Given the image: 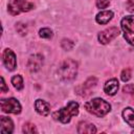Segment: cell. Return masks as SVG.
Instances as JSON below:
<instances>
[{
    "mask_svg": "<svg viewBox=\"0 0 134 134\" xmlns=\"http://www.w3.org/2000/svg\"><path fill=\"white\" fill-rule=\"evenodd\" d=\"M84 108L89 113L97 117H103L111 111V105L100 97H95L92 98L91 100L86 102L84 104Z\"/></svg>",
    "mask_w": 134,
    "mask_h": 134,
    "instance_id": "6da1fadb",
    "label": "cell"
},
{
    "mask_svg": "<svg viewBox=\"0 0 134 134\" xmlns=\"http://www.w3.org/2000/svg\"><path fill=\"white\" fill-rule=\"evenodd\" d=\"M79 114V104L76 102L70 100L66 107L59 109L58 111L52 113V117L55 120L61 121L62 124H67L70 121L72 116Z\"/></svg>",
    "mask_w": 134,
    "mask_h": 134,
    "instance_id": "7a4b0ae2",
    "label": "cell"
},
{
    "mask_svg": "<svg viewBox=\"0 0 134 134\" xmlns=\"http://www.w3.org/2000/svg\"><path fill=\"white\" fill-rule=\"evenodd\" d=\"M59 76L64 82H70L75 79L77 73V63L73 60H65L59 67Z\"/></svg>",
    "mask_w": 134,
    "mask_h": 134,
    "instance_id": "3957f363",
    "label": "cell"
},
{
    "mask_svg": "<svg viewBox=\"0 0 134 134\" xmlns=\"http://www.w3.org/2000/svg\"><path fill=\"white\" fill-rule=\"evenodd\" d=\"M121 30L124 32L125 40L132 46H134V15L126 16L120 21Z\"/></svg>",
    "mask_w": 134,
    "mask_h": 134,
    "instance_id": "277c9868",
    "label": "cell"
},
{
    "mask_svg": "<svg viewBox=\"0 0 134 134\" xmlns=\"http://www.w3.org/2000/svg\"><path fill=\"white\" fill-rule=\"evenodd\" d=\"M34 7H35L34 3H31L27 0H10L8 5H7L8 13L12 16H16V15H19L21 13L29 12Z\"/></svg>",
    "mask_w": 134,
    "mask_h": 134,
    "instance_id": "5b68a950",
    "label": "cell"
},
{
    "mask_svg": "<svg viewBox=\"0 0 134 134\" xmlns=\"http://www.w3.org/2000/svg\"><path fill=\"white\" fill-rule=\"evenodd\" d=\"M1 110L5 113H13V114H19L21 112V105L20 103L14 98H2L1 102Z\"/></svg>",
    "mask_w": 134,
    "mask_h": 134,
    "instance_id": "8992f818",
    "label": "cell"
},
{
    "mask_svg": "<svg viewBox=\"0 0 134 134\" xmlns=\"http://www.w3.org/2000/svg\"><path fill=\"white\" fill-rule=\"evenodd\" d=\"M119 29L115 26H112V27H109V28H106L104 30H102L98 36H97V39L99 41V43L102 44H108L109 42H111L113 39H115L118 35H119Z\"/></svg>",
    "mask_w": 134,
    "mask_h": 134,
    "instance_id": "52a82bcc",
    "label": "cell"
},
{
    "mask_svg": "<svg viewBox=\"0 0 134 134\" xmlns=\"http://www.w3.org/2000/svg\"><path fill=\"white\" fill-rule=\"evenodd\" d=\"M96 84H97V79L94 77V76H90L82 85L77 86L76 89H75V91L81 96H87V95L90 94L91 89H93L96 86Z\"/></svg>",
    "mask_w": 134,
    "mask_h": 134,
    "instance_id": "ba28073f",
    "label": "cell"
},
{
    "mask_svg": "<svg viewBox=\"0 0 134 134\" xmlns=\"http://www.w3.org/2000/svg\"><path fill=\"white\" fill-rule=\"evenodd\" d=\"M2 58H3L4 66L6 67L7 70L13 71V70L16 69V67H17V59H16V55H15V53H14V51L12 49H9V48L4 49Z\"/></svg>",
    "mask_w": 134,
    "mask_h": 134,
    "instance_id": "9c48e42d",
    "label": "cell"
},
{
    "mask_svg": "<svg viewBox=\"0 0 134 134\" xmlns=\"http://www.w3.org/2000/svg\"><path fill=\"white\" fill-rule=\"evenodd\" d=\"M42 63H43V57L41 54H34L28 60L27 67L31 72H36L41 68Z\"/></svg>",
    "mask_w": 134,
    "mask_h": 134,
    "instance_id": "30bf717a",
    "label": "cell"
},
{
    "mask_svg": "<svg viewBox=\"0 0 134 134\" xmlns=\"http://www.w3.org/2000/svg\"><path fill=\"white\" fill-rule=\"evenodd\" d=\"M35 109L42 116H47L50 113V105L47 102L40 98L35 102Z\"/></svg>",
    "mask_w": 134,
    "mask_h": 134,
    "instance_id": "8fae6325",
    "label": "cell"
},
{
    "mask_svg": "<svg viewBox=\"0 0 134 134\" xmlns=\"http://www.w3.org/2000/svg\"><path fill=\"white\" fill-rule=\"evenodd\" d=\"M118 86H119L118 81L116 79H111L106 82L104 86V91L108 95H114L118 90Z\"/></svg>",
    "mask_w": 134,
    "mask_h": 134,
    "instance_id": "7c38bea8",
    "label": "cell"
},
{
    "mask_svg": "<svg viewBox=\"0 0 134 134\" xmlns=\"http://www.w3.org/2000/svg\"><path fill=\"white\" fill-rule=\"evenodd\" d=\"M113 16L114 15H113L112 10H102L96 15L95 21L98 24H107V23H109V21L112 20Z\"/></svg>",
    "mask_w": 134,
    "mask_h": 134,
    "instance_id": "4fadbf2b",
    "label": "cell"
},
{
    "mask_svg": "<svg viewBox=\"0 0 134 134\" xmlns=\"http://www.w3.org/2000/svg\"><path fill=\"white\" fill-rule=\"evenodd\" d=\"M1 133H7L10 134L14 131V122L9 117L1 116V127H0Z\"/></svg>",
    "mask_w": 134,
    "mask_h": 134,
    "instance_id": "5bb4252c",
    "label": "cell"
},
{
    "mask_svg": "<svg viewBox=\"0 0 134 134\" xmlns=\"http://www.w3.org/2000/svg\"><path fill=\"white\" fill-rule=\"evenodd\" d=\"M77 133L83 134V133H88V134H92V133H96V128L93 124H90L88 121H81L77 125Z\"/></svg>",
    "mask_w": 134,
    "mask_h": 134,
    "instance_id": "9a60e30c",
    "label": "cell"
},
{
    "mask_svg": "<svg viewBox=\"0 0 134 134\" xmlns=\"http://www.w3.org/2000/svg\"><path fill=\"white\" fill-rule=\"evenodd\" d=\"M122 117L125 119V121L132 128H134V110L130 107L126 108L122 111Z\"/></svg>",
    "mask_w": 134,
    "mask_h": 134,
    "instance_id": "2e32d148",
    "label": "cell"
},
{
    "mask_svg": "<svg viewBox=\"0 0 134 134\" xmlns=\"http://www.w3.org/2000/svg\"><path fill=\"white\" fill-rule=\"evenodd\" d=\"M12 84L17 90H22L24 85H23V79L20 74H16L12 77Z\"/></svg>",
    "mask_w": 134,
    "mask_h": 134,
    "instance_id": "e0dca14e",
    "label": "cell"
},
{
    "mask_svg": "<svg viewBox=\"0 0 134 134\" xmlns=\"http://www.w3.org/2000/svg\"><path fill=\"white\" fill-rule=\"evenodd\" d=\"M22 131H23V133H27V134L38 133V130H37L36 126H35L34 124H30V122L24 124V126H23V128H22Z\"/></svg>",
    "mask_w": 134,
    "mask_h": 134,
    "instance_id": "ac0fdd59",
    "label": "cell"
},
{
    "mask_svg": "<svg viewBox=\"0 0 134 134\" xmlns=\"http://www.w3.org/2000/svg\"><path fill=\"white\" fill-rule=\"evenodd\" d=\"M39 36L41 38H44V39H50L52 37V30L50 28H47V27L41 28L39 31Z\"/></svg>",
    "mask_w": 134,
    "mask_h": 134,
    "instance_id": "d6986e66",
    "label": "cell"
},
{
    "mask_svg": "<svg viewBox=\"0 0 134 134\" xmlns=\"http://www.w3.org/2000/svg\"><path fill=\"white\" fill-rule=\"evenodd\" d=\"M61 46H62V48L65 49V50H70V49L73 48L74 43H73L71 40H69V39H63L62 42H61Z\"/></svg>",
    "mask_w": 134,
    "mask_h": 134,
    "instance_id": "ffe728a7",
    "label": "cell"
},
{
    "mask_svg": "<svg viewBox=\"0 0 134 134\" xmlns=\"http://www.w3.org/2000/svg\"><path fill=\"white\" fill-rule=\"evenodd\" d=\"M120 79L122 82H128L131 79V70L129 68H125L120 73Z\"/></svg>",
    "mask_w": 134,
    "mask_h": 134,
    "instance_id": "44dd1931",
    "label": "cell"
},
{
    "mask_svg": "<svg viewBox=\"0 0 134 134\" xmlns=\"http://www.w3.org/2000/svg\"><path fill=\"white\" fill-rule=\"evenodd\" d=\"M110 3V0H96L95 4L98 8H106Z\"/></svg>",
    "mask_w": 134,
    "mask_h": 134,
    "instance_id": "7402d4cb",
    "label": "cell"
},
{
    "mask_svg": "<svg viewBox=\"0 0 134 134\" xmlns=\"http://www.w3.org/2000/svg\"><path fill=\"white\" fill-rule=\"evenodd\" d=\"M17 30H18V32H19L20 35H22V36L26 35V26H25L24 24H22V23H18V24H17Z\"/></svg>",
    "mask_w": 134,
    "mask_h": 134,
    "instance_id": "603a6c76",
    "label": "cell"
},
{
    "mask_svg": "<svg viewBox=\"0 0 134 134\" xmlns=\"http://www.w3.org/2000/svg\"><path fill=\"white\" fill-rule=\"evenodd\" d=\"M127 10L130 13H134V0H128L126 3Z\"/></svg>",
    "mask_w": 134,
    "mask_h": 134,
    "instance_id": "cb8c5ba5",
    "label": "cell"
},
{
    "mask_svg": "<svg viewBox=\"0 0 134 134\" xmlns=\"http://www.w3.org/2000/svg\"><path fill=\"white\" fill-rule=\"evenodd\" d=\"M124 92H127V93H134V85L133 84H130V85H127L124 87Z\"/></svg>",
    "mask_w": 134,
    "mask_h": 134,
    "instance_id": "d4e9b609",
    "label": "cell"
},
{
    "mask_svg": "<svg viewBox=\"0 0 134 134\" xmlns=\"http://www.w3.org/2000/svg\"><path fill=\"white\" fill-rule=\"evenodd\" d=\"M1 92L2 93H5L6 91H8V88L6 87V84H5V81H4V77L1 76Z\"/></svg>",
    "mask_w": 134,
    "mask_h": 134,
    "instance_id": "484cf974",
    "label": "cell"
}]
</instances>
